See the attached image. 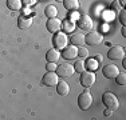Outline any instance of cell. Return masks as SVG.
<instances>
[{"label": "cell", "mask_w": 126, "mask_h": 120, "mask_svg": "<svg viewBox=\"0 0 126 120\" xmlns=\"http://www.w3.org/2000/svg\"><path fill=\"white\" fill-rule=\"evenodd\" d=\"M102 103L106 108L111 111H117L119 108V99L117 95H114L113 92L106 91L103 95H102Z\"/></svg>", "instance_id": "1"}, {"label": "cell", "mask_w": 126, "mask_h": 120, "mask_svg": "<svg viewBox=\"0 0 126 120\" xmlns=\"http://www.w3.org/2000/svg\"><path fill=\"white\" fill-rule=\"evenodd\" d=\"M93 95L90 94V91H87V88L78 96V107L82 111H87L90 107L93 106Z\"/></svg>", "instance_id": "2"}, {"label": "cell", "mask_w": 126, "mask_h": 120, "mask_svg": "<svg viewBox=\"0 0 126 120\" xmlns=\"http://www.w3.org/2000/svg\"><path fill=\"white\" fill-rule=\"evenodd\" d=\"M80 85L85 87V88H90L91 85H94L97 82V76L93 71H87L85 70L83 72H80V77H79Z\"/></svg>", "instance_id": "3"}, {"label": "cell", "mask_w": 126, "mask_h": 120, "mask_svg": "<svg viewBox=\"0 0 126 120\" xmlns=\"http://www.w3.org/2000/svg\"><path fill=\"white\" fill-rule=\"evenodd\" d=\"M52 44H54V48L62 51L66 46H68L67 34H64V32H55L52 36Z\"/></svg>", "instance_id": "4"}, {"label": "cell", "mask_w": 126, "mask_h": 120, "mask_svg": "<svg viewBox=\"0 0 126 120\" xmlns=\"http://www.w3.org/2000/svg\"><path fill=\"white\" fill-rule=\"evenodd\" d=\"M77 25L79 27L82 31H91L94 23H93V19L89 16V15L82 13V15H79L78 19H77Z\"/></svg>", "instance_id": "5"}, {"label": "cell", "mask_w": 126, "mask_h": 120, "mask_svg": "<svg viewBox=\"0 0 126 120\" xmlns=\"http://www.w3.org/2000/svg\"><path fill=\"white\" fill-rule=\"evenodd\" d=\"M58 82H59V76L54 71H47L43 75V77H42V84L46 87H54V85H56Z\"/></svg>", "instance_id": "6"}, {"label": "cell", "mask_w": 126, "mask_h": 120, "mask_svg": "<svg viewBox=\"0 0 126 120\" xmlns=\"http://www.w3.org/2000/svg\"><path fill=\"white\" fill-rule=\"evenodd\" d=\"M56 75L59 77H71L74 75V65L73 64H61L56 67Z\"/></svg>", "instance_id": "7"}, {"label": "cell", "mask_w": 126, "mask_h": 120, "mask_svg": "<svg viewBox=\"0 0 126 120\" xmlns=\"http://www.w3.org/2000/svg\"><path fill=\"white\" fill-rule=\"evenodd\" d=\"M103 41V35L99 32H89L85 36V43L89 46H99Z\"/></svg>", "instance_id": "8"}, {"label": "cell", "mask_w": 126, "mask_h": 120, "mask_svg": "<svg viewBox=\"0 0 126 120\" xmlns=\"http://www.w3.org/2000/svg\"><path fill=\"white\" fill-rule=\"evenodd\" d=\"M125 56V48L121 46H113L107 51V58L110 60H121Z\"/></svg>", "instance_id": "9"}, {"label": "cell", "mask_w": 126, "mask_h": 120, "mask_svg": "<svg viewBox=\"0 0 126 120\" xmlns=\"http://www.w3.org/2000/svg\"><path fill=\"white\" fill-rule=\"evenodd\" d=\"M61 56H63L66 60H74L78 56V47L74 46V44H70V46H66L62 49Z\"/></svg>", "instance_id": "10"}, {"label": "cell", "mask_w": 126, "mask_h": 120, "mask_svg": "<svg viewBox=\"0 0 126 120\" xmlns=\"http://www.w3.org/2000/svg\"><path fill=\"white\" fill-rule=\"evenodd\" d=\"M102 73H103V76L107 77V79H115L117 75L119 73V70L115 64H107L102 68Z\"/></svg>", "instance_id": "11"}, {"label": "cell", "mask_w": 126, "mask_h": 120, "mask_svg": "<svg viewBox=\"0 0 126 120\" xmlns=\"http://www.w3.org/2000/svg\"><path fill=\"white\" fill-rule=\"evenodd\" d=\"M46 28L48 32H59L62 28V20H59L58 17H51V19L47 20L46 23Z\"/></svg>", "instance_id": "12"}, {"label": "cell", "mask_w": 126, "mask_h": 120, "mask_svg": "<svg viewBox=\"0 0 126 120\" xmlns=\"http://www.w3.org/2000/svg\"><path fill=\"white\" fill-rule=\"evenodd\" d=\"M55 87H56V92L61 96H67L70 94V85H68L64 80H59Z\"/></svg>", "instance_id": "13"}, {"label": "cell", "mask_w": 126, "mask_h": 120, "mask_svg": "<svg viewBox=\"0 0 126 120\" xmlns=\"http://www.w3.org/2000/svg\"><path fill=\"white\" fill-rule=\"evenodd\" d=\"M31 25H32V19L30 16H27V15L19 16V19H17V27H19L20 29H27Z\"/></svg>", "instance_id": "14"}, {"label": "cell", "mask_w": 126, "mask_h": 120, "mask_svg": "<svg viewBox=\"0 0 126 120\" xmlns=\"http://www.w3.org/2000/svg\"><path fill=\"white\" fill-rule=\"evenodd\" d=\"M61 58V51L56 49V48H51V49L47 51L46 53V60L47 61H51V63H56Z\"/></svg>", "instance_id": "15"}, {"label": "cell", "mask_w": 126, "mask_h": 120, "mask_svg": "<svg viewBox=\"0 0 126 120\" xmlns=\"http://www.w3.org/2000/svg\"><path fill=\"white\" fill-rule=\"evenodd\" d=\"M75 27H77L75 22H73L71 19H66L64 22H62V28L61 29H63L64 34H73V32L75 31Z\"/></svg>", "instance_id": "16"}, {"label": "cell", "mask_w": 126, "mask_h": 120, "mask_svg": "<svg viewBox=\"0 0 126 120\" xmlns=\"http://www.w3.org/2000/svg\"><path fill=\"white\" fill-rule=\"evenodd\" d=\"M70 43L74 44V46H83L85 44V35L80 34V32H77V34H73L70 37Z\"/></svg>", "instance_id": "17"}, {"label": "cell", "mask_w": 126, "mask_h": 120, "mask_svg": "<svg viewBox=\"0 0 126 120\" xmlns=\"http://www.w3.org/2000/svg\"><path fill=\"white\" fill-rule=\"evenodd\" d=\"M63 5H64V8L67 11H70V12H74V11H77L78 8H79V0H63Z\"/></svg>", "instance_id": "18"}, {"label": "cell", "mask_w": 126, "mask_h": 120, "mask_svg": "<svg viewBox=\"0 0 126 120\" xmlns=\"http://www.w3.org/2000/svg\"><path fill=\"white\" fill-rule=\"evenodd\" d=\"M22 5H23L22 0H7V7L11 11H19L22 8Z\"/></svg>", "instance_id": "19"}, {"label": "cell", "mask_w": 126, "mask_h": 120, "mask_svg": "<svg viewBox=\"0 0 126 120\" xmlns=\"http://www.w3.org/2000/svg\"><path fill=\"white\" fill-rule=\"evenodd\" d=\"M44 15H46L48 19L56 17V15H58V8H56L55 5H47L46 10H44Z\"/></svg>", "instance_id": "20"}, {"label": "cell", "mask_w": 126, "mask_h": 120, "mask_svg": "<svg viewBox=\"0 0 126 120\" xmlns=\"http://www.w3.org/2000/svg\"><path fill=\"white\" fill-rule=\"evenodd\" d=\"M85 64H86V70L94 72V71L98 70V65H99V63H98L95 59H87V61H85Z\"/></svg>", "instance_id": "21"}, {"label": "cell", "mask_w": 126, "mask_h": 120, "mask_svg": "<svg viewBox=\"0 0 126 120\" xmlns=\"http://www.w3.org/2000/svg\"><path fill=\"white\" fill-rule=\"evenodd\" d=\"M86 70V64H85V60L83 59H79L75 61V64H74V71L78 72V73H80V72H83Z\"/></svg>", "instance_id": "22"}, {"label": "cell", "mask_w": 126, "mask_h": 120, "mask_svg": "<svg viewBox=\"0 0 126 120\" xmlns=\"http://www.w3.org/2000/svg\"><path fill=\"white\" fill-rule=\"evenodd\" d=\"M110 8H111V11H114V12H119L121 10H124V7L121 5V3H119L118 0H113L111 4H110Z\"/></svg>", "instance_id": "23"}, {"label": "cell", "mask_w": 126, "mask_h": 120, "mask_svg": "<svg viewBox=\"0 0 126 120\" xmlns=\"http://www.w3.org/2000/svg\"><path fill=\"white\" fill-rule=\"evenodd\" d=\"M115 82L118 85H125L126 84V73H121V72H119L115 77Z\"/></svg>", "instance_id": "24"}, {"label": "cell", "mask_w": 126, "mask_h": 120, "mask_svg": "<svg viewBox=\"0 0 126 120\" xmlns=\"http://www.w3.org/2000/svg\"><path fill=\"white\" fill-rule=\"evenodd\" d=\"M78 56H79L80 59L87 58V56H89V49H87V48H85V47L80 46L79 48H78Z\"/></svg>", "instance_id": "25"}, {"label": "cell", "mask_w": 126, "mask_h": 120, "mask_svg": "<svg viewBox=\"0 0 126 120\" xmlns=\"http://www.w3.org/2000/svg\"><path fill=\"white\" fill-rule=\"evenodd\" d=\"M118 20L122 25H126V11H125V8L118 12Z\"/></svg>", "instance_id": "26"}, {"label": "cell", "mask_w": 126, "mask_h": 120, "mask_svg": "<svg viewBox=\"0 0 126 120\" xmlns=\"http://www.w3.org/2000/svg\"><path fill=\"white\" fill-rule=\"evenodd\" d=\"M56 67H58V65H56V63H51V61H48V63L46 64V70H47V71H54V72H55Z\"/></svg>", "instance_id": "27"}, {"label": "cell", "mask_w": 126, "mask_h": 120, "mask_svg": "<svg viewBox=\"0 0 126 120\" xmlns=\"http://www.w3.org/2000/svg\"><path fill=\"white\" fill-rule=\"evenodd\" d=\"M23 5H27V7H30V5H34L35 3H36V0H22Z\"/></svg>", "instance_id": "28"}, {"label": "cell", "mask_w": 126, "mask_h": 120, "mask_svg": "<svg viewBox=\"0 0 126 120\" xmlns=\"http://www.w3.org/2000/svg\"><path fill=\"white\" fill-rule=\"evenodd\" d=\"M111 113H113V111L109 109V108H106V109L103 111V115H105V116H111Z\"/></svg>", "instance_id": "29"}, {"label": "cell", "mask_w": 126, "mask_h": 120, "mask_svg": "<svg viewBox=\"0 0 126 120\" xmlns=\"http://www.w3.org/2000/svg\"><path fill=\"white\" fill-rule=\"evenodd\" d=\"M95 60H97L98 63H101L102 60H103V58H102V55H97V58H95Z\"/></svg>", "instance_id": "30"}, {"label": "cell", "mask_w": 126, "mask_h": 120, "mask_svg": "<svg viewBox=\"0 0 126 120\" xmlns=\"http://www.w3.org/2000/svg\"><path fill=\"white\" fill-rule=\"evenodd\" d=\"M121 34H122V36H124V37L126 36V28H125V25L122 27V29H121Z\"/></svg>", "instance_id": "31"}, {"label": "cell", "mask_w": 126, "mask_h": 120, "mask_svg": "<svg viewBox=\"0 0 126 120\" xmlns=\"http://www.w3.org/2000/svg\"><path fill=\"white\" fill-rule=\"evenodd\" d=\"M118 1L121 3V5H122V7H125V5H126V0H118Z\"/></svg>", "instance_id": "32"}, {"label": "cell", "mask_w": 126, "mask_h": 120, "mask_svg": "<svg viewBox=\"0 0 126 120\" xmlns=\"http://www.w3.org/2000/svg\"><path fill=\"white\" fill-rule=\"evenodd\" d=\"M122 65H124V67L126 68V59H125V56L122 58Z\"/></svg>", "instance_id": "33"}, {"label": "cell", "mask_w": 126, "mask_h": 120, "mask_svg": "<svg viewBox=\"0 0 126 120\" xmlns=\"http://www.w3.org/2000/svg\"><path fill=\"white\" fill-rule=\"evenodd\" d=\"M58 1H63V0H58Z\"/></svg>", "instance_id": "34"}]
</instances>
